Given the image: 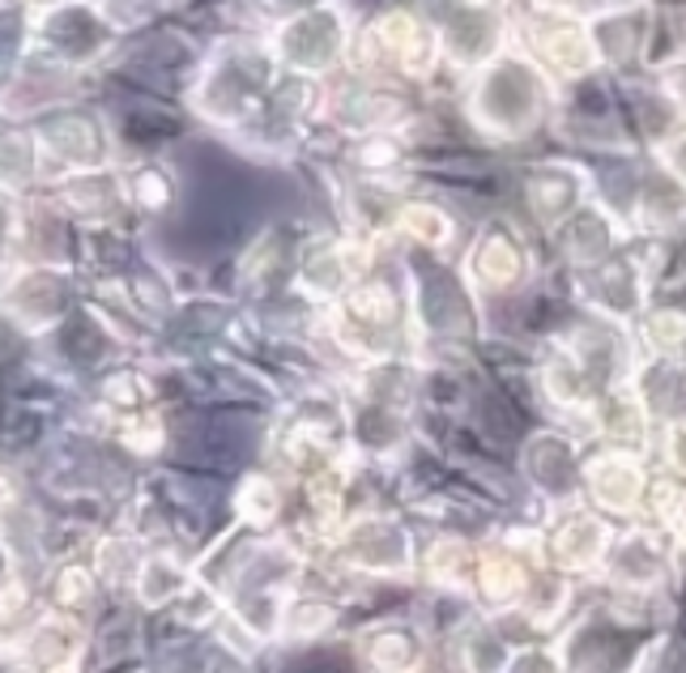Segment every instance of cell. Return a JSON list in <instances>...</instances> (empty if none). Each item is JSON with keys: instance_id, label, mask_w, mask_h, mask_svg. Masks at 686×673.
Instances as JSON below:
<instances>
[{"instance_id": "3957f363", "label": "cell", "mask_w": 686, "mask_h": 673, "mask_svg": "<svg viewBox=\"0 0 686 673\" xmlns=\"http://www.w3.org/2000/svg\"><path fill=\"white\" fill-rule=\"evenodd\" d=\"M678 162H683V166H686V141H683V154H678Z\"/></svg>"}, {"instance_id": "7a4b0ae2", "label": "cell", "mask_w": 686, "mask_h": 673, "mask_svg": "<svg viewBox=\"0 0 686 673\" xmlns=\"http://www.w3.org/2000/svg\"><path fill=\"white\" fill-rule=\"evenodd\" d=\"M674 452H678V460H683V465H686V431H683V435H678V444H674Z\"/></svg>"}, {"instance_id": "6da1fadb", "label": "cell", "mask_w": 686, "mask_h": 673, "mask_svg": "<svg viewBox=\"0 0 686 673\" xmlns=\"http://www.w3.org/2000/svg\"><path fill=\"white\" fill-rule=\"evenodd\" d=\"M601 495H606L610 503H627V499L635 495V474L622 469V465H606V469H601Z\"/></svg>"}]
</instances>
